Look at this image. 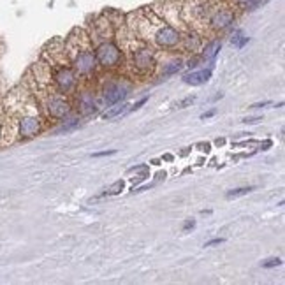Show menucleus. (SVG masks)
I'll use <instances>...</instances> for the list:
<instances>
[{
    "label": "nucleus",
    "mask_w": 285,
    "mask_h": 285,
    "mask_svg": "<svg viewBox=\"0 0 285 285\" xmlns=\"http://www.w3.org/2000/svg\"><path fill=\"white\" fill-rule=\"evenodd\" d=\"M240 35H241V32H238V34H236V37L232 39V44H234V42L238 41V37H240ZM247 42H248V37H247V39H243V41H241V42H238L236 46H238V48H243L245 44H247Z\"/></svg>",
    "instance_id": "393cba45"
},
{
    "label": "nucleus",
    "mask_w": 285,
    "mask_h": 285,
    "mask_svg": "<svg viewBox=\"0 0 285 285\" xmlns=\"http://www.w3.org/2000/svg\"><path fill=\"white\" fill-rule=\"evenodd\" d=\"M125 108H127L125 104H124V106H116V108L109 109L108 113H104V114H102V118H104V120H111V118H114V116H118V114H122V113H124Z\"/></svg>",
    "instance_id": "4468645a"
},
{
    "label": "nucleus",
    "mask_w": 285,
    "mask_h": 285,
    "mask_svg": "<svg viewBox=\"0 0 285 285\" xmlns=\"http://www.w3.org/2000/svg\"><path fill=\"white\" fill-rule=\"evenodd\" d=\"M253 187H241V188H232L229 190L227 194H225V197L227 199H236V197H241V196H247L248 192H252Z\"/></svg>",
    "instance_id": "f8f14e48"
},
{
    "label": "nucleus",
    "mask_w": 285,
    "mask_h": 285,
    "mask_svg": "<svg viewBox=\"0 0 285 285\" xmlns=\"http://www.w3.org/2000/svg\"><path fill=\"white\" fill-rule=\"evenodd\" d=\"M76 67L79 73H90V70L95 67V57L93 53H90L88 50L81 51V53L76 57Z\"/></svg>",
    "instance_id": "423d86ee"
},
{
    "label": "nucleus",
    "mask_w": 285,
    "mask_h": 285,
    "mask_svg": "<svg viewBox=\"0 0 285 285\" xmlns=\"http://www.w3.org/2000/svg\"><path fill=\"white\" fill-rule=\"evenodd\" d=\"M211 79V69H203V70H194V73H187L183 76V83L192 86H201L204 83H208Z\"/></svg>",
    "instance_id": "20e7f679"
},
{
    "label": "nucleus",
    "mask_w": 285,
    "mask_h": 285,
    "mask_svg": "<svg viewBox=\"0 0 285 285\" xmlns=\"http://www.w3.org/2000/svg\"><path fill=\"white\" fill-rule=\"evenodd\" d=\"M196 148L199 150V152L208 153L209 150H211V145H209V142H197V145H196Z\"/></svg>",
    "instance_id": "a211bd4d"
},
{
    "label": "nucleus",
    "mask_w": 285,
    "mask_h": 285,
    "mask_svg": "<svg viewBox=\"0 0 285 285\" xmlns=\"http://www.w3.org/2000/svg\"><path fill=\"white\" fill-rule=\"evenodd\" d=\"M194 102H196V95H190V97H185V99H181V101H178L176 108L178 109H185V108H188V106H192Z\"/></svg>",
    "instance_id": "2eb2a0df"
},
{
    "label": "nucleus",
    "mask_w": 285,
    "mask_h": 285,
    "mask_svg": "<svg viewBox=\"0 0 285 285\" xmlns=\"http://www.w3.org/2000/svg\"><path fill=\"white\" fill-rule=\"evenodd\" d=\"M95 60H99L106 67H113L122 60V53L113 42H106V44L99 46L97 55H95Z\"/></svg>",
    "instance_id": "f257e3e1"
},
{
    "label": "nucleus",
    "mask_w": 285,
    "mask_h": 285,
    "mask_svg": "<svg viewBox=\"0 0 285 285\" xmlns=\"http://www.w3.org/2000/svg\"><path fill=\"white\" fill-rule=\"evenodd\" d=\"M215 142H217V145H219V146H222V145H224V142H225V139H217Z\"/></svg>",
    "instance_id": "c85d7f7f"
},
{
    "label": "nucleus",
    "mask_w": 285,
    "mask_h": 285,
    "mask_svg": "<svg viewBox=\"0 0 285 285\" xmlns=\"http://www.w3.org/2000/svg\"><path fill=\"white\" fill-rule=\"evenodd\" d=\"M220 48H222V42L220 41H211V42H208L204 48V51H203V58L204 60H213V58L219 55V51H220Z\"/></svg>",
    "instance_id": "9d476101"
},
{
    "label": "nucleus",
    "mask_w": 285,
    "mask_h": 285,
    "mask_svg": "<svg viewBox=\"0 0 285 285\" xmlns=\"http://www.w3.org/2000/svg\"><path fill=\"white\" fill-rule=\"evenodd\" d=\"M50 114L51 116H57L60 118L63 114H67V111H69V106L65 104V102L62 101V99H53V101L50 102Z\"/></svg>",
    "instance_id": "1a4fd4ad"
},
{
    "label": "nucleus",
    "mask_w": 285,
    "mask_h": 285,
    "mask_svg": "<svg viewBox=\"0 0 285 285\" xmlns=\"http://www.w3.org/2000/svg\"><path fill=\"white\" fill-rule=\"evenodd\" d=\"M180 69H181V60H174V62L169 63V67L164 70V76H171V74L178 73Z\"/></svg>",
    "instance_id": "dca6fc26"
},
{
    "label": "nucleus",
    "mask_w": 285,
    "mask_h": 285,
    "mask_svg": "<svg viewBox=\"0 0 285 285\" xmlns=\"http://www.w3.org/2000/svg\"><path fill=\"white\" fill-rule=\"evenodd\" d=\"M236 2L241 4V6H247L248 11H252V7H253V4H255V0H236Z\"/></svg>",
    "instance_id": "4be33fe9"
},
{
    "label": "nucleus",
    "mask_w": 285,
    "mask_h": 285,
    "mask_svg": "<svg viewBox=\"0 0 285 285\" xmlns=\"http://www.w3.org/2000/svg\"><path fill=\"white\" fill-rule=\"evenodd\" d=\"M231 23H234V13H232V11L220 9L211 16V27L213 29H217V30L227 29Z\"/></svg>",
    "instance_id": "7ed1b4c3"
},
{
    "label": "nucleus",
    "mask_w": 285,
    "mask_h": 285,
    "mask_svg": "<svg viewBox=\"0 0 285 285\" xmlns=\"http://www.w3.org/2000/svg\"><path fill=\"white\" fill-rule=\"evenodd\" d=\"M259 122H263V118H260V116H253V118H245L243 124H247V125H255V124H259Z\"/></svg>",
    "instance_id": "aec40b11"
},
{
    "label": "nucleus",
    "mask_w": 285,
    "mask_h": 285,
    "mask_svg": "<svg viewBox=\"0 0 285 285\" xmlns=\"http://www.w3.org/2000/svg\"><path fill=\"white\" fill-rule=\"evenodd\" d=\"M39 129H41V124H39L37 118H23L21 124H19V134H21L23 137H34L35 134L39 132Z\"/></svg>",
    "instance_id": "39448f33"
},
{
    "label": "nucleus",
    "mask_w": 285,
    "mask_h": 285,
    "mask_svg": "<svg viewBox=\"0 0 285 285\" xmlns=\"http://www.w3.org/2000/svg\"><path fill=\"white\" fill-rule=\"evenodd\" d=\"M146 101H148V97H142V99H141V101H137V102H136V104H134V106H132V108H130L129 111H136V109H139V108H141V106H142V104H146Z\"/></svg>",
    "instance_id": "5701e85b"
},
{
    "label": "nucleus",
    "mask_w": 285,
    "mask_h": 285,
    "mask_svg": "<svg viewBox=\"0 0 285 285\" xmlns=\"http://www.w3.org/2000/svg\"><path fill=\"white\" fill-rule=\"evenodd\" d=\"M0 130H2V129H0Z\"/></svg>",
    "instance_id": "c756f323"
},
{
    "label": "nucleus",
    "mask_w": 285,
    "mask_h": 285,
    "mask_svg": "<svg viewBox=\"0 0 285 285\" xmlns=\"http://www.w3.org/2000/svg\"><path fill=\"white\" fill-rule=\"evenodd\" d=\"M263 268H276V266H282V259H278V257H273V259H266L263 260Z\"/></svg>",
    "instance_id": "f3484780"
},
{
    "label": "nucleus",
    "mask_w": 285,
    "mask_h": 285,
    "mask_svg": "<svg viewBox=\"0 0 285 285\" xmlns=\"http://www.w3.org/2000/svg\"><path fill=\"white\" fill-rule=\"evenodd\" d=\"M217 114V109H211V111H206V113L201 114V120H206V118H211Z\"/></svg>",
    "instance_id": "a878e982"
},
{
    "label": "nucleus",
    "mask_w": 285,
    "mask_h": 285,
    "mask_svg": "<svg viewBox=\"0 0 285 285\" xmlns=\"http://www.w3.org/2000/svg\"><path fill=\"white\" fill-rule=\"evenodd\" d=\"M113 153H116V150H106V152H97V153H92V157H106V155H113Z\"/></svg>",
    "instance_id": "412c9836"
},
{
    "label": "nucleus",
    "mask_w": 285,
    "mask_h": 285,
    "mask_svg": "<svg viewBox=\"0 0 285 285\" xmlns=\"http://www.w3.org/2000/svg\"><path fill=\"white\" fill-rule=\"evenodd\" d=\"M125 88H122V86L118 85H113L108 88V92H106V102L108 104H116V102H120L122 99H125Z\"/></svg>",
    "instance_id": "0eeeda50"
},
{
    "label": "nucleus",
    "mask_w": 285,
    "mask_h": 285,
    "mask_svg": "<svg viewBox=\"0 0 285 285\" xmlns=\"http://www.w3.org/2000/svg\"><path fill=\"white\" fill-rule=\"evenodd\" d=\"M57 81H58V85H60L62 90H69L74 83V76L69 69H62L60 74H58V78H57Z\"/></svg>",
    "instance_id": "9b49d317"
},
{
    "label": "nucleus",
    "mask_w": 285,
    "mask_h": 285,
    "mask_svg": "<svg viewBox=\"0 0 285 285\" xmlns=\"http://www.w3.org/2000/svg\"><path fill=\"white\" fill-rule=\"evenodd\" d=\"M134 60H136L137 67H141V69H148V67H152V63H153V55L150 50H141L134 55Z\"/></svg>",
    "instance_id": "6e6552de"
},
{
    "label": "nucleus",
    "mask_w": 285,
    "mask_h": 285,
    "mask_svg": "<svg viewBox=\"0 0 285 285\" xmlns=\"http://www.w3.org/2000/svg\"><path fill=\"white\" fill-rule=\"evenodd\" d=\"M122 190H124V181L118 180V181H114L113 185H109V187L104 190V196H116V194H120Z\"/></svg>",
    "instance_id": "ddd939ff"
},
{
    "label": "nucleus",
    "mask_w": 285,
    "mask_h": 285,
    "mask_svg": "<svg viewBox=\"0 0 285 285\" xmlns=\"http://www.w3.org/2000/svg\"><path fill=\"white\" fill-rule=\"evenodd\" d=\"M78 125H79L78 122H73V124H70V125L62 127V129H60V132H63V130H70V129H74V127H78Z\"/></svg>",
    "instance_id": "cd10ccee"
},
{
    "label": "nucleus",
    "mask_w": 285,
    "mask_h": 285,
    "mask_svg": "<svg viewBox=\"0 0 285 285\" xmlns=\"http://www.w3.org/2000/svg\"><path fill=\"white\" fill-rule=\"evenodd\" d=\"M155 41L158 42V46H162V48H173L180 42V32L169 25H164L157 30Z\"/></svg>",
    "instance_id": "f03ea898"
},
{
    "label": "nucleus",
    "mask_w": 285,
    "mask_h": 285,
    "mask_svg": "<svg viewBox=\"0 0 285 285\" xmlns=\"http://www.w3.org/2000/svg\"><path fill=\"white\" fill-rule=\"evenodd\" d=\"M220 243H224V238H217V240H211V241H208V243H204V248H208V247H213V245H220Z\"/></svg>",
    "instance_id": "b1692460"
},
{
    "label": "nucleus",
    "mask_w": 285,
    "mask_h": 285,
    "mask_svg": "<svg viewBox=\"0 0 285 285\" xmlns=\"http://www.w3.org/2000/svg\"><path fill=\"white\" fill-rule=\"evenodd\" d=\"M194 227H196V220H194V219H187V222L183 224V231L188 232L190 229H194Z\"/></svg>",
    "instance_id": "6ab92c4d"
},
{
    "label": "nucleus",
    "mask_w": 285,
    "mask_h": 285,
    "mask_svg": "<svg viewBox=\"0 0 285 285\" xmlns=\"http://www.w3.org/2000/svg\"><path fill=\"white\" fill-rule=\"evenodd\" d=\"M269 101H263V102H257V104H252L250 109H259V108H264V106H268Z\"/></svg>",
    "instance_id": "bb28decb"
}]
</instances>
